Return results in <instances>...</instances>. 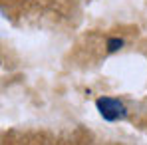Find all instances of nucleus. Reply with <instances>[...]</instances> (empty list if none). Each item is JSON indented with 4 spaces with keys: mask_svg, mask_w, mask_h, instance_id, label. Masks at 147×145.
Listing matches in <instances>:
<instances>
[{
    "mask_svg": "<svg viewBox=\"0 0 147 145\" xmlns=\"http://www.w3.org/2000/svg\"><path fill=\"white\" fill-rule=\"evenodd\" d=\"M121 46H123V40H119V38H111L107 42V50L109 52H115V50H119Z\"/></svg>",
    "mask_w": 147,
    "mask_h": 145,
    "instance_id": "f03ea898",
    "label": "nucleus"
},
{
    "mask_svg": "<svg viewBox=\"0 0 147 145\" xmlns=\"http://www.w3.org/2000/svg\"><path fill=\"white\" fill-rule=\"evenodd\" d=\"M98 105V111L101 113V117L107 121H115L125 117V107L119 99H113V97H99L96 101Z\"/></svg>",
    "mask_w": 147,
    "mask_h": 145,
    "instance_id": "f257e3e1",
    "label": "nucleus"
}]
</instances>
